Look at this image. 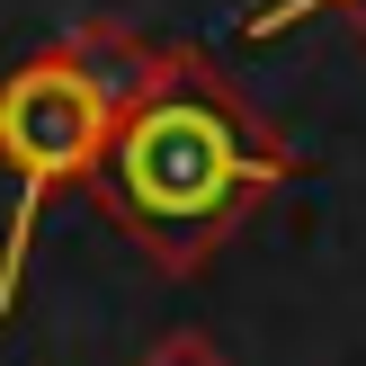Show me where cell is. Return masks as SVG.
Instances as JSON below:
<instances>
[{
  "mask_svg": "<svg viewBox=\"0 0 366 366\" xmlns=\"http://www.w3.org/2000/svg\"><path fill=\"white\" fill-rule=\"evenodd\" d=\"M134 366H232V357L214 349L206 331H161V340H152V349H143Z\"/></svg>",
  "mask_w": 366,
  "mask_h": 366,
  "instance_id": "obj_4",
  "label": "cell"
},
{
  "mask_svg": "<svg viewBox=\"0 0 366 366\" xmlns=\"http://www.w3.org/2000/svg\"><path fill=\"white\" fill-rule=\"evenodd\" d=\"M313 9H349V18H357V36H366V0H268V9H250V27H242V36H286L295 18H313Z\"/></svg>",
  "mask_w": 366,
  "mask_h": 366,
  "instance_id": "obj_3",
  "label": "cell"
},
{
  "mask_svg": "<svg viewBox=\"0 0 366 366\" xmlns=\"http://www.w3.org/2000/svg\"><path fill=\"white\" fill-rule=\"evenodd\" d=\"M304 170V152L232 89L206 45L134 36L117 45V117L89 161V206L161 268L206 277L232 232Z\"/></svg>",
  "mask_w": 366,
  "mask_h": 366,
  "instance_id": "obj_1",
  "label": "cell"
},
{
  "mask_svg": "<svg viewBox=\"0 0 366 366\" xmlns=\"http://www.w3.org/2000/svg\"><path fill=\"white\" fill-rule=\"evenodd\" d=\"M117 45L125 27H81L63 45L27 54L0 81V170H9V224H0V322L18 313V277H27L36 214L63 188H89V161L117 117Z\"/></svg>",
  "mask_w": 366,
  "mask_h": 366,
  "instance_id": "obj_2",
  "label": "cell"
}]
</instances>
